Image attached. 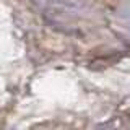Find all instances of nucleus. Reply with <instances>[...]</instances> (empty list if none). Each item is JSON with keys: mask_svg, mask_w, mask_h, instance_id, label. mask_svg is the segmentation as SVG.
Masks as SVG:
<instances>
[]
</instances>
